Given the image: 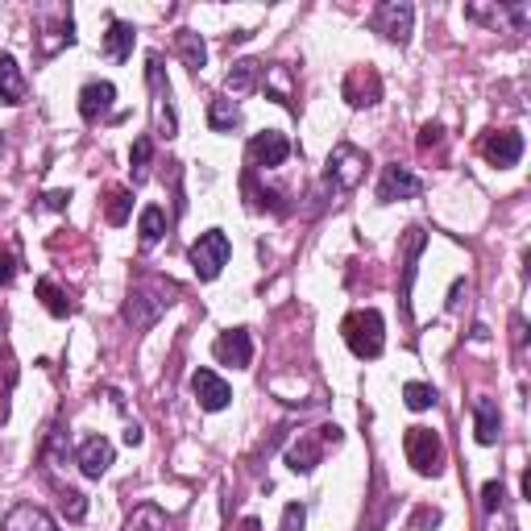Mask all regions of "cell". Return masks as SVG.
Returning a JSON list of instances; mask_svg holds the SVG:
<instances>
[{"instance_id": "cell-41", "label": "cell", "mask_w": 531, "mask_h": 531, "mask_svg": "<svg viewBox=\"0 0 531 531\" xmlns=\"http://www.w3.org/2000/svg\"><path fill=\"white\" fill-rule=\"evenodd\" d=\"M125 444H142V428L129 424V428H125Z\"/></svg>"}, {"instance_id": "cell-26", "label": "cell", "mask_w": 531, "mask_h": 531, "mask_svg": "<svg viewBox=\"0 0 531 531\" xmlns=\"http://www.w3.org/2000/svg\"><path fill=\"white\" fill-rule=\"evenodd\" d=\"M241 191L249 195V204H254V208H270L274 216H287L283 195H278V191H266V187H258V175H254V171H245V175H241Z\"/></svg>"}, {"instance_id": "cell-11", "label": "cell", "mask_w": 531, "mask_h": 531, "mask_svg": "<svg viewBox=\"0 0 531 531\" xmlns=\"http://www.w3.org/2000/svg\"><path fill=\"white\" fill-rule=\"evenodd\" d=\"M291 158V142H287V133H258L254 142H249V166L254 171H274V166H283Z\"/></svg>"}, {"instance_id": "cell-20", "label": "cell", "mask_w": 531, "mask_h": 531, "mask_svg": "<svg viewBox=\"0 0 531 531\" xmlns=\"http://www.w3.org/2000/svg\"><path fill=\"white\" fill-rule=\"evenodd\" d=\"M465 13H469L473 21H486V25H494V30H498V25H507V21H511V30H515V34H523V25H527V5H498V9L469 5Z\"/></svg>"}, {"instance_id": "cell-28", "label": "cell", "mask_w": 531, "mask_h": 531, "mask_svg": "<svg viewBox=\"0 0 531 531\" xmlns=\"http://www.w3.org/2000/svg\"><path fill=\"white\" fill-rule=\"evenodd\" d=\"M129 212H133V195H129V187H108V195H104V220L113 229H121L125 220H129Z\"/></svg>"}, {"instance_id": "cell-14", "label": "cell", "mask_w": 531, "mask_h": 531, "mask_svg": "<svg viewBox=\"0 0 531 531\" xmlns=\"http://www.w3.org/2000/svg\"><path fill=\"white\" fill-rule=\"evenodd\" d=\"M113 100H117V88L108 79H96V83H88V88L79 92V117L88 121V125H96V121H104L108 113H113Z\"/></svg>"}, {"instance_id": "cell-1", "label": "cell", "mask_w": 531, "mask_h": 531, "mask_svg": "<svg viewBox=\"0 0 531 531\" xmlns=\"http://www.w3.org/2000/svg\"><path fill=\"white\" fill-rule=\"evenodd\" d=\"M341 337H345V345L353 349V357L374 361V357H382V349H386V324H382V316L374 312V307H357V312L345 316Z\"/></svg>"}, {"instance_id": "cell-27", "label": "cell", "mask_w": 531, "mask_h": 531, "mask_svg": "<svg viewBox=\"0 0 531 531\" xmlns=\"http://www.w3.org/2000/svg\"><path fill=\"white\" fill-rule=\"evenodd\" d=\"M208 129L212 133H233V129H241V104L237 100H212V108H208Z\"/></svg>"}, {"instance_id": "cell-37", "label": "cell", "mask_w": 531, "mask_h": 531, "mask_svg": "<svg viewBox=\"0 0 531 531\" xmlns=\"http://www.w3.org/2000/svg\"><path fill=\"white\" fill-rule=\"evenodd\" d=\"M498 502H502V482H486V486H482V511L494 515Z\"/></svg>"}, {"instance_id": "cell-34", "label": "cell", "mask_w": 531, "mask_h": 531, "mask_svg": "<svg viewBox=\"0 0 531 531\" xmlns=\"http://www.w3.org/2000/svg\"><path fill=\"white\" fill-rule=\"evenodd\" d=\"M403 399H407L411 411H428V407H436V390L428 382H407L403 386Z\"/></svg>"}, {"instance_id": "cell-31", "label": "cell", "mask_w": 531, "mask_h": 531, "mask_svg": "<svg viewBox=\"0 0 531 531\" xmlns=\"http://www.w3.org/2000/svg\"><path fill=\"white\" fill-rule=\"evenodd\" d=\"M38 299L46 303V312H50V316H59V320L75 312V303H71L59 287H54V278H38Z\"/></svg>"}, {"instance_id": "cell-4", "label": "cell", "mask_w": 531, "mask_h": 531, "mask_svg": "<svg viewBox=\"0 0 531 531\" xmlns=\"http://www.w3.org/2000/svg\"><path fill=\"white\" fill-rule=\"evenodd\" d=\"M229 254H233V245H229V237L220 233V229H208L200 241L191 245V270H195V278H200V283H212V278L220 274L229 266Z\"/></svg>"}, {"instance_id": "cell-30", "label": "cell", "mask_w": 531, "mask_h": 531, "mask_svg": "<svg viewBox=\"0 0 531 531\" xmlns=\"http://www.w3.org/2000/svg\"><path fill=\"white\" fill-rule=\"evenodd\" d=\"M125 531H175V527H171V519H166V515L154 507V502H142V507L129 515Z\"/></svg>"}, {"instance_id": "cell-13", "label": "cell", "mask_w": 531, "mask_h": 531, "mask_svg": "<svg viewBox=\"0 0 531 531\" xmlns=\"http://www.w3.org/2000/svg\"><path fill=\"white\" fill-rule=\"evenodd\" d=\"M341 96H345L353 108H370V104H378V100H382V79H378V71H374V67H353V71L345 75Z\"/></svg>"}, {"instance_id": "cell-12", "label": "cell", "mask_w": 531, "mask_h": 531, "mask_svg": "<svg viewBox=\"0 0 531 531\" xmlns=\"http://www.w3.org/2000/svg\"><path fill=\"white\" fill-rule=\"evenodd\" d=\"M212 353H216L220 366L245 370L249 361H254V341H249V332H245V328H229V332H220V337H216Z\"/></svg>"}, {"instance_id": "cell-38", "label": "cell", "mask_w": 531, "mask_h": 531, "mask_svg": "<svg viewBox=\"0 0 531 531\" xmlns=\"http://www.w3.org/2000/svg\"><path fill=\"white\" fill-rule=\"evenodd\" d=\"M440 142H444V129H440V125L428 121L424 129H419V150H436Z\"/></svg>"}, {"instance_id": "cell-35", "label": "cell", "mask_w": 531, "mask_h": 531, "mask_svg": "<svg viewBox=\"0 0 531 531\" xmlns=\"http://www.w3.org/2000/svg\"><path fill=\"white\" fill-rule=\"evenodd\" d=\"M17 254H13V249L9 245H0V287H9L13 283V278H17Z\"/></svg>"}, {"instance_id": "cell-3", "label": "cell", "mask_w": 531, "mask_h": 531, "mask_svg": "<svg viewBox=\"0 0 531 531\" xmlns=\"http://www.w3.org/2000/svg\"><path fill=\"white\" fill-rule=\"evenodd\" d=\"M366 166H370V154H366V150H357V146L341 142L337 150L328 154L324 187H328V191H353L361 179H366Z\"/></svg>"}, {"instance_id": "cell-5", "label": "cell", "mask_w": 531, "mask_h": 531, "mask_svg": "<svg viewBox=\"0 0 531 531\" xmlns=\"http://www.w3.org/2000/svg\"><path fill=\"white\" fill-rule=\"evenodd\" d=\"M146 79H150V96H154V133L171 142V137L179 133V121H175V104H171V79L162 75V59H158V54H150Z\"/></svg>"}, {"instance_id": "cell-23", "label": "cell", "mask_w": 531, "mask_h": 531, "mask_svg": "<svg viewBox=\"0 0 531 531\" xmlns=\"http://www.w3.org/2000/svg\"><path fill=\"white\" fill-rule=\"evenodd\" d=\"M175 50H179V59L187 63V71H195V75L204 71V63H208V46H204V38L195 34V30H179V34H175Z\"/></svg>"}, {"instance_id": "cell-24", "label": "cell", "mask_w": 531, "mask_h": 531, "mask_svg": "<svg viewBox=\"0 0 531 531\" xmlns=\"http://www.w3.org/2000/svg\"><path fill=\"white\" fill-rule=\"evenodd\" d=\"M469 407H473V424H478V440H482V444H494V440H498V428H502L498 403L482 395V399H473Z\"/></svg>"}, {"instance_id": "cell-15", "label": "cell", "mask_w": 531, "mask_h": 531, "mask_svg": "<svg viewBox=\"0 0 531 531\" xmlns=\"http://www.w3.org/2000/svg\"><path fill=\"white\" fill-rule=\"evenodd\" d=\"M191 390H195V399H200L204 411H225L229 399H233V390L225 378H216L212 370H195L191 374Z\"/></svg>"}, {"instance_id": "cell-7", "label": "cell", "mask_w": 531, "mask_h": 531, "mask_svg": "<svg viewBox=\"0 0 531 531\" xmlns=\"http://www.w3.org/2000/svg\"><path fill=\"white\" fill-rule=\"evenodd\" d=\"M328 444H341V428H316V432H299V440L287 449V465L295 473H312L320 461H324V449Z\"/></svg>"}, {"instance_id": "cell-8", "label": "cell", "mask_w": 531, "mask_h": 531, "mask_svg": "<svg viewBox=\"0 0 531 531\" xmlns=\"http://www.w3.org/2000/svg\"><path fill=\"white\" fill-rule=\"evenodd\" d=\"M370 25L382 34V38H390V42H407L411 38V25H415V9L407 5V0H386V5H378L374 9V17H370Z\"/></svg>"}, {"instance_id": "cell-21", "label": "cell", "mask_w": 531, "mask_h": 531, "mask_svg": "<svg viewBox=\"0 0 531 531\" xmlns=\"http://www.w3.org/2000/svg\"><path fill=\"white\" fill-rule=\"evenodd\" d=\"M30 88H25V75L17 67L13 54H0V100L5 104H25Z\"/></svg>"}, {"instance_id": "cell-40", "label": "cell", "mask_w": 531, "mask_h": 531, "mask_svg": "<svg viewBox=\"0 0 531 531\" xmlns=\"http://www.w3.org/2000/svg\"><path fill=\"white\" fill-rule=\"evenodd\" d=\"M71 204V191H46L42 195V208H50V212H63Z\"/></svg>"}, {"instance_id": "cell-39", "label": "cell", "mask_w": 531, "mask_h": 531, "mask_svg": "<svg viewBox=\"0 0 531 531\" xmlns=\"http://www.w3.org/2000/svg\"><path fill=\"white\" fill-rule=\"evenodd\" d=\"M436 523H440V511L419 507V511H415V519H411V531H428V527H436Z\"/></svg>"}, {"instance_id": "cell-9", "label": "cell", "mask_w": 531, "mask_h": 531, "mask_svg": "<svg viewBox=\"0 0 531 531\" xmlns=\"http://www.w3.org/2000/svg\"><path fill=\"white\" fill-rule=\"evenodd\" d=\"M482 158L490 166H498V171H507V166H515L523 158V133L519 129H490L482 142H478Z\"/></svg>"}, {"instance_id": "cell-10", "label": "cell", "mask_w": 531, "mask_h": 531, "mask_svg": "<svg viewBox=\"0 0 531 531\" xmlns=\"http://www.w3.org/2000/svg\"><path fill=\"white\" fill-rule=\"evenodd\" d=\"M424 195V183H419L407 166L399 162H390L382 166V179H378V200L382 204H399V200H419Z\"/></svg>"}, {"instance_id": "cell-36", "label": "cell", "mask_w": 531, "mask_h": 531, "mask_svg": "<svg viewBox=\"0 0 531 531\" xmlns=\"http://www.w3.org/2000/svg\"><path fill=\"white\" fill-rule=\"evenodd\" d=\"M303 523H307V511L299 507V502H291V507L283 511V523H278V531H303Z\"/></svg>"}, {"instance_id": "cell-32", "label": "cell", "mask_w": 531, "mask_h": 531, "mask_svg": "<svg viewBox=\"0 0 531 531\" xmlns=\"http://www.w3.org/2000/svg\"><path fill=\"white\" fill-rule=\"evenodd\" d=\"M150 154H154V142L150 137H137L133 142V150H129V171H133V187H142L146 183V175H150Z\"/></svg>"}, {"instance_id": "cell-17", "label": "cell", "mask_w": 531, "mask_h": 531, "mask_svg": "<svg viewBox=\"0 0 531 531\" xmlns=\"http://www.w3.org/2000/svg\"><path fill=\"white\" fill-rule=\"evenodd\" d=\"M262 88L270 92V100H278L283 108H291V113H299L295 104V88H291V67L287 63H262Z\"/></svg>"}, {"instance_id": "cell-33", "label": "cell", "mask_w": 531, "mask_h": 531, "mask_svg": "<svg viewBox=\"0 0 531 531\" xmlns=\"http://www.w3.org/2000/svg\"><path fill=\"white\" fill-rule=\"evenodd\" d=\"M59 507H63V515H67L71 523H83V519H88V498H83L79 490H71V486L59 490Z\"/></svg>"}, {"instance_id": "cell-25", "label": "cell", "mask_w": 531, "mask_h": 531, "mask_svg": "<svg viewBox=\"0 0 531 531\" xmlns=\"http://www.w3.org/2000/svg\"><path fill=\"white\" fill-rule=\"evenodd\" d=\"M258 79H262V63L245 59V63H233V71L225 75V88H229V96H249L258 88Z\"/></svg>"}, {"instance_id": "cell-22", "label": "cell", "mask_w": 531, "mask_h": 531, "mask_svg": "<svg viewBox=\"0 0 531 531\" xmlns=\"http://www.w3.org/2000/svg\"><path fill=\"white\" fill-rule=\"evenodd\" d=\"M424 229H407V258H403V291H399V303L403 312H411V283H415V266H419V254H424Z\"/></svg>"}, {"instance_id": "cell-18", "label": "cell", "mask_w": 531, "mask_h": 531, "mask_svg": "<svg viewBox=\"0 0 531 531\" xmlns=\"http://www.w3.org/2000/svg\"><path fill=\"white\" fill-rule=\"evenodd\" d=\"M5 531H59V523H54L42 507H34V502H17V507L5 515Z\"/></svg>"}, {"instance_id": "cell-19", "label": "cell", "mask_w": 531, "mask_h": 531, "mask_svg": "<svg viewBox=\"0 0 531 531\" xmlns=\"http://www.w3.org/2000/svg\"><path fill=\"white\" fill-rule=\"evenodd\" d=\"M133 42H137V30L129 21H108V34H104V59H113V63H125L129 54H133Z\"/></svg>"}, {"instance_id": "cell-2", "label": "cell", "mask_w": 531, "mask_h": 531, "mask_svg": "<svg viewBox=\"0 0 531 531\" xmlns=\"http://www.w3.org/2000/svg\"><path fill=\"white\" fill-rule=\"evenodd\" d=\"M175 295H179V291H175L171 283H162V278H150L146 287H133L129 299H125V324L137 328V332L150 328V324L166 312V307L175 303Z\"/></svg>"}, {"instance_id": "cell-16", "label": "cell", "mask_w": 531, "mask_h": 531, "mask_svg": "<svg viewBox=\"0 0 531 531\" xmlns=\"http://www.w3.org/2000/svg\"><path fill=\"white\" fill-rule=\"evenodd\" d=\"M79 469H83V478H104L108 465H113V444H108L104 436H88L79 444V453H75Z\"/></svg>"}, {"instance_id": "cell-29", "label": "cell", "mask_w": 531, "mask_h": 531, "mask_svg": "<svg viewBox=\"0 0 531 531\" xmlns=\"http://www.w3.org/2000/svg\"><path fill=\"white\" fill-rule=\"evenodd\" d=\"M137 233H142V249H154L166 237V212L158 204L142 208V220H137Z\"/></svg>"}, {"instance_id": "cell-6", "label": "cell", "mask_w": 531, "mask_h": 531, "mask_svg": "<svg viewBox=\"0 0 531 531\" xmlns=\"http://www.w3.org/2000/svg\"><path fill=\"white\" fill-rule=\"evenodd\" d=\"M403 449H407V461L415 465V473H424V478L444 473V444L432 428H407Z\"/></svg>"}]
</instances>
